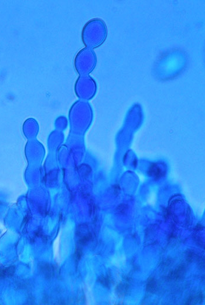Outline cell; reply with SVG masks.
I'll return each instance as SVG.
<instances>
[{
    "instance_id": "cell-9",
    "label": "cell",
    "mask_w": 205,
    "mask_h": 305,
    "mask_svg": "<svg viewBox=\"0 0 205 305\" xmlns=\"http://www.w3.org/2000/svg\"><path fill=\"white\" fill-rule=\"evenodd\" d=\"M83 255L82 250L80 248H76L75 250V257L76 261H79Z\"/></svg>"
},
{
    "instance_id": "cell-11",
    "label": "cell",
    "mask_w": 205,
    "mask_h": 305,
    "mask_svg": "<svg viewBox=\"0 0 205 305\" xmlns=\"http://www.w3.org/2000/svg\"><path fill=\"white\" fill-rule=\"evenodd\" d=\"M35 235H37V236H42V231L41 229L39 228V229H37V231L35 232Z\"/></svg>"
},
{
    "instance_id": "cell-2",
    "label": "cell",
    "mask_w": 205,
    "mask_h": 305,
    "mask_svg": "<svg viewBox=\"0 0 205 305\" xmlns=\"http://www.w3.org/2000/svg\"><path fill=\"white\" fill-rule=\"evenodd\" d=\"M185 269L184 266H181L175 269V270L172 271L170 275L169 276L171 279H173L175 280L179 279L183 277V275L185 274Z\"/></svg>"
},
{
    "instance_id": "cell-8",
    "label": "cell",
    "mask_w": 205,
    "mask_h": 305,
    "mask_svg": "<svg viewBox=\"0 0 205 305\" xmlns=\"http://www.w3.org/2000/svg\"><path fill=\"white\" fill-rule=\"evenodd\" d=\"M98 281L103 285L107 287H109L110 284V280L108 276H101L100 278H99Z\"/></svg>"
},
{
    "instance_id": "cell-10",
    "label": "cell",
    "mask_w": 205,
    "mask_h": 305,
    "mask_svg": "<svg viewBox=\"0 0 205 305\" xmlns=\"http://www.w3.org/2000/svg\"><path fill=\"white\" fill-rule=\"evenodd\" d=\"M127 206H125L124 204H121L120 205V206H118V207L117 208V211H118V212L120 214H124L127 210Z\"/></svg>"
},
{
    "instance_id": "cell-7",
    "label": "cell",
    "mask_w": 205,
    "mask_h": 305,
    "mask_svg": "<svg viewBox=\"0 0 205 305\" xmlns=\"http://www.w3.org/2000/svg\"><path fill=\"white\" fill-rule=\"evenodd\" d=\"M92 235L91 234H87L86 235L83 236L79 241V243L81 245H86L87 244V243L92 239Z\"/></svg>"
},
{
    "instance_id": "cell-5",
    "label": "cell",
    "mask_w": 205,
    "mask_h": 305,
    "mask_svg": "<svg viewBox=\"0 0 205 305\" xmlns=\"http://www.w3.org/2000/svg\"><path fill=\"white\" fill-rule=\"evenodd\" d=\"M157 288V284L154 279L151 278L149 279L147 285V290L150 293H153L155 291Z\"/></svg>"
},
{
    "instance_id": "cell-12",
    "label": "cell",
    "mask_w": 205,
    "mask_h": 305,
    "mask_svg": "<svg viewBox=\"0 0 205 305\" xmlns=\"http://www.w3.org/2000/svg\"><path fill=\"white\" fill-rule=\"evenodd\" d=\"M196 230H201V229H202V226L201 225H198L196 228Z\"/></svg>"
},
{
    "instance_id": "cell-1",
    "label": "cell",
    "mask_w": 205,
    "mask_h": 305,
    "mask_svg": "<svg viewBox=\"0 0 205 305\" xmlns=\"http://www.w3.org/2000/svg\"><path fill=\"white\" fill-rule=\"evenodd\" d=\"M40 272L44 275L46 279L52 278L55 275V267L46 262H41L39 265Z\"/></svg>"
},
{
    "instance_id": "cell-6",
    "label": "cell",
    "mask_w": 205,
    "mask_h": 305,
    "mask_svg": "<svg viewBox=\"0 0 205 305\" xmlns=\"http://www.w3.org/2000/svg\"><path fill=\"white\" fill-rule=\"evenodd\" d=\"M150 174L154 175L155 177L159 178L162 175V171L160 168L156 166L155 164L154 166H151L150 168Z\"/></svg>"
},
{
    "instance_id": "cell-3",
    "label": "cell",
    "mask_w": 205,
    "mask_h": 305,
    "mask_svg": "<svg viewBox=\"0 0 205 305\" xmlns=\"http://www.w3.org/2000/svg\"><path fill=\"white\" fill-rule=\"evenodd\" d=\"M203 296L202 294L200 293L198 295L192 296L189 298L188 301H187V305H195L198 303H201L202 301Z\"/></svg>"
},
{
    "instance_id": "cell-4",
    "label": "cell",
    "mask_w": 205,
    "mask_h": 305,
    "mask_svg": "<svg viewBox=\"0 0 205 305\" xmlns=\"http://www.w3.org/2000/svg\"><path fill=\"white\" fill-rule=\"evenodd\" d=\"M15 272V267H8L5 269L0 271V278H4L6 276H10L13 275Z\"/></svg>"
}]
</instances>
